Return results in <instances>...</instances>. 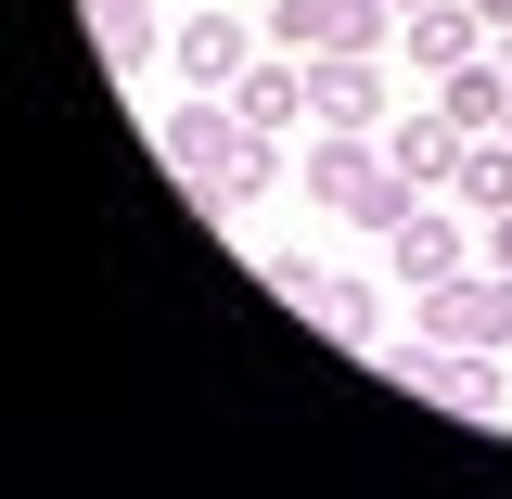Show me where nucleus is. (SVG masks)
Masks as SVG:
<instances>
[{"label": "nucleus", "instance_id": "obj_1", "mask_svg": "<svg viewBox=\"0 0 512 499\" xmlns=\"http://www.w3.org/2000/svg\"><path fill=\"white\" fill-rule=\"evenodd\" d=\"M423 346H512V269H448L423 282Z\"/></svg>", "mask_w": 512, "mask_h": 499}, {"label": "nucleus", "instance_id": "obj_2", "mask_svg": "<svg viewBox=\"0 0 512 499\" xmlns=\"http://www.w3.org/2000/svg\"><path fill=\"white\" fill-rule=\"evenodd\" d=\"M269 295L282 308H308L346 359H372V333H384V308H372V282H346V269H308V256H269Z\"/></svg>", "mask_w": 512, "mask_h": 499}, {"label": "nucleus", "instance_id": "obj_3", "mask_svg": "<svg viewBox=\"0 0 512 499\" xmlns=\"http://www.w3.org/2000/svg\"><path fill=\"white\" fill-rule=\"evenodd\" d=\"M244 141H256V128H244V103H218V90H192L180 116L154 128V154H167L180 180H218V167H244Z\"/></svg>", "mask_w": 512, "mask_h": 499}, {"label": "nucleus", "instance_id": "obj_4", "mask_svg": "<svg viewBox=\"0 0 512 499\" xmlns=\"http://www.w3.org/2000/svg\"><path fill=\"white\" fill-rule=\"evenodd\" d=\"M308 116L320 128H384V52H308Z\"/></svg>", "mask_w": 512, "mask_h": 499}, {"label": "nucleus", "instance_id": "obj_5", "mask_svg": "<svg viewBox=\"0 0 512 499\" xmlns=\"http://www.w3.org/2000/svg\"><path fill=\"white\" fill-rule=\"evenodd\" d=\"M436 116L461 128V141H487V128L512 116V64H500V39H487V52H461V64L436 77Z\"/></svg>", "mask_w": 512, "mask_h": 499}, {"label": "nucleus", "instance_id": "obj_6", "mask_svg": "<svg viewBox=\"0 0 512 499\" xmlns=\"http://www.w3.org/2000/svg\"><path fill=\"white\" fill-rule=\"evenodd\" d=\"M231 103H244V128H269V141H282V128L308 116V52H256L244 77H231Z\"/></svg>", "mask_w": 512, "mask_h": 499}, {"label": "nucleus", "instance_id": "obj_7", "mask_svg": "<svg viewBox=\"0 0 512 499\" xmlns=\"http://www.w3.org/2000/svg\"><path fill=\"white\" fill-rule=\"evenodd\" d=\"M384 256H397V282H448V269H461V218H448L436 192H423V205L384 231Z\"/></svg>", "mask_w": 512, "mask_h": 499}, {"label": "nucleus", "instance_id": "obj_8", "mask_svg": "<svg viewBox=\"0 0 512 499\" xmlns=\"http://www.w3.org/2000/svg\"><path fill=\"white\" fill-rule=\"evenodd\" d=\"M397 52L410 64H461V52H487V13H474V0H423V13H410V26H397Z\"/></svg>", "mask_w": 512, "mask_h": 499}, {"label": "nucleus", "instance_id": "obj_9", "mask_svg": "<svg viewBox=\"0 0 512 499\" xmlns=\"http://www.w3.org/2000/svg\"><path fill=\"white\" fill-rule=\"evenodd\" d=\"M244 64H256V39L231 26V13H192V26H180V77H192V90H231Z\"/></svg>", "mask_w": 512, "mask_h": 499}, {"label": "nucleus", "instance_id": "obj_10", "mask_svg": "<svg viewBox=\"0 0 512 499\" xmlns=\"http://www.w3.org/2000/svg\"><path fill=\"white\" fill-rule=\"evenodd\" d=\"M384 154H397L423 192H448V180H461V128H448V116H397V128H384Z\"/></svg>", "mask_w": 512, "mask_h": 499}, {"label": "nucleus", "instance_id": "obj_11", "mask_svg": "<svg viewBox=\"0 0 512 499\" xmlns=\"http://www.w3.org/2000/svg\"><path fill=\"white\" fill-rule=\"evenodd\" d=\"M448 192H461L474 218H500V205H512V128H487V141H461V180H448Z\"/></svg>", "mask_w": 512, "mask_h": 499}, {"label": "nucleus", "instance_id": "obj_12", "mask_svg": "<svg viewBox=\"0 0 512 499\" xmlns=\"http://www.w3.org/2000/svg\"><path fill=\"white\" fill-rule=\"evenodd\" d=\"M346 26H359V0H269V39L282 52H333Z\"/></svg>", "mask_w": 512, "mask_h": 499}, {"label": "nucleus", "instance_id": "obj_13", "mask_svg": "<svg viewBox=\"0 0 512 499\" xmlns=\"http://www.w3.org/2000/svg\"><path fill=\"white\" fill-rule=\"evenodd\" d=\"M141 26H154V0H90V39L103 52H141Z\"/></svg>", "mask_w": 512, "mask_h": 499}, {"label": "nucleus", "instance_id": "obj_14", "mask_svg": "<svg viewBox=\"0 0 512 499\" xmlns=\"http://www.w3.org/2000/svg\"><path fill=\"white\" fill-rule=\"evenodd\" d=\"M474 256H487V269H512V205L487 218V244H474Z\"/></svg>", "mask_w": 512, "mask_h": 499}, {"label": "nucleus", "instance_id": "obj_15", "mask_svg": "<svg viewBox=\"0 0 512 499\" xmlns=\"http://www.w3.org/2000/svg\"><path fill=\"white\" fill-rule=\"evenodd\" d=\"M474 13H487V39H500V26H512V0H474Z\"/></svg>", "mask_w": 512, "mask_h": 499}, {"label": "nucleus", "instance_id": "obj_16", "mask_svg": "<svg viewBox=\"0 0 512 499\" xmlns=\"http://www.w3.org/2000/svg\"><path fill=\"white\" fill-rule=\"evenodd\" d=\"M384 13H397V26H410V13H423V0H384Z\"/></svg>", "mask_w": 512, "mask_h": 499}, {"label": "nucleus", "instance_id": "obj_17", "mask_svg": "<svg viewBox=\"0 0 512 499\" xmlns=\"http://www.w3.org/2000/svg\"><path fill=\"white\" fill-rule=\"evenodd\" d=\"M500 64H512V26H500Z\"/></svg>", "mask_w": 512, "mask_h": 499}, {"label": "nucleus", "instance_id": "obj_18", "mask_svg": "<svg viewBox=\"0 0 512 499\" xmlns=\"http://www.w3.org/2000/svg\"><path fill=\"white\" fill-rule=\"evenodd\" d=\"M500 128H512V116H500Z\"/></svg>", "mask_w": 512, "mask_h": 499}]
</instances>
